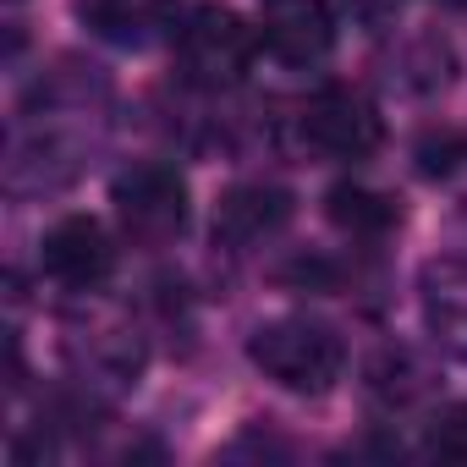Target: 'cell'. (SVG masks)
<instances>
[{
    "label": "cell",
    "mask_w": 467,
    "mask_h": 467,
    "mask_svg": "<svg viewBox=\"0 0 467 467\" xmlns=\"http://www.w3.org/2000/svg\"><path fill=\"white\" fill-rule=\"evenodd\" d=\"M248 358H254V368H265V379H275L281 390H297V396H325L347 368L341 336L308 314L259 325L248 341Z\"/></svg>",
    "instance_id": "obj_1"
},
{
    "label": "cell",
    "mask_w": 467,
    "mask_h": 467,
    "mask_svg": "<svg viewBox=\"0 0 467 467\" xmlns=\"http://www.w3.org/2000/svg\"><path fill=\"white\" fill-rule=\"evenodd\" d=\"M297 132L314 154L325 160H368L379 143H385V121H379V105L352 88V83H325L303 99L297 110Z\"/></svg>",
    "instance_id": "obj_4"
},
{
    "label": "cell",
    "mask_w": 467,
    "mask_h": 467,
    "mask_svg": "<svg viewBox=\"0 0 467 467\" xmlns=\"http://www.w3.org/2000/svg\"><path fill=\"white\" fill-rule=\"evenodd\" d=\"M259 39L286 67H319L336 50V17L325 0H265Z\"/></svg>",
    "instance_id": "obj_6"
},
{
    "label": "cell",
    "mask_w": 467,
    "mask_h": 467,
    "mask_svg": "<svg viewBox=\"0 0 467 467\" xmlns=\"http://www.w3.org/2000/svg\"><path fill=\"white\" fill-rule=\"evenodd\" d=\"M110 203L138 248H165L187 231V182L176 165H160V160L127 165L110 187Z\"/></svg>",
    "instance_id": "obj_3"
},
{
    "label": "cell",
    "mask_w": 467,
    "mask_h": 467,
    "mask_svg": "<svg viewBox=\"0 0 467 467\" xmlns=\"http://www.w3.org/2000/svg\"><path fill=\"white\" fill-rule=\"evenodd\" d=\"M429 456L440 462H467V407H445L429 423Z\"/></svg>",
    "instance_id": "obj_11"
},
{
    "label": "cell",
    "mask_w": 467,
    "mask_h": 467,
    "mask_svg": "<svg viewBox=\"0 0 467 467\" xmlns=\"http://www.w3.org/2000/svg\"><path fill=\"white\" fill-rule=\"evenodd\" d=\"M176 67L192 88H237L254 67V28L225 6H198L176 28Z\"/></svg>",
    "instance_id": "obj_2"
},
{
    "label": "cell",
    "mask_w": 467,
    "mask_h": 467,
    "mask_svg": "<svg viewBox=\"0 0 467 467\" xmlns=\"http://www.w3.org/2000/svg\"><path fill=\"white\" fill-rule=\"evenodd\" d=\"M39 270L67 286V292H99L116 270V248H110V231L94 214H67L45 231L39 243Z\"/></svg>",
    "instance_id": "obj_5"
},
{
    "label": "cell",
    "mask_w": 467,
    "mask_h": 467,
    "mask_svg": "<svg viewBox=\"0 0 467 467\" xmlns=\"http://www.w3.org/2000/svg\"><path fill=\"white\" fill-rule=\"evenodd\" d=\"M418 303L429 336L445 352L467 358V259H429L418 275Z\"/></svg>",
    "instance_id": "obj_8"
},
{
    "label": "cell",
    "mask_w": 467,
    "mask_h": 467,
    "mask_svg": "<svg viewBox=\"0 0 467 467\" xmlns=\"http://www.w3.org/2000/svg\"><path fill=\"white\" fill-rule=\"evenodd\" d=\"M325 214H330L336 231H347L352 243H379V237H390V231L401 225V203L390 192H374V187H358V182L336 187L325 198Z\"/></svg>",
    "instance_id": "obj_10"
},
{
    "label": "cell",
    "mask_w": 467,
    "mask_h": 467,
    "mask_svg": "<svg viewBox=\"0 0 467 467\" xmlns=\"http://www.w3.org/2000/svg\"><path fill=\"white\" fill-rule=\"evenodd\" d=\"M286 220H292V192L286 187L243 182V187H231L220 198V209H214V243L248 254V248L270 243L275 231H286Z\"/></svg>",
    "instance_id": "obj_7"
},
{
    "label": "cell",
    "mask_w": 467,
    "mask_h": 467,
    "mask_svg": "<svg viewBox=\"0 0 467 467\" xmlns=\"http://www.w3.org/2000/svg\"><path fill=\"white\" fill-rule=\"evenodd\" d=\"M72 12L94 39L121 50H143L171 28V0H72Z\"/></svg>",
    "instance_id": "obj_9"
},
{
    "label": "cell",
    "mask_w": 467,
    "mask_h": 467,
    "mask_svg": "<svg viewBox=\"0 0 467 467\" xmlns=\"http://www.w3.org/2000/svg\"><path fill=\"white\" fill-rule=\"evenodd\" d=\"M341 6H347L358 23H368V28H385V23L401 12V0H341Z\"/></svg>",
    "instance_id": "obj_12"
}]
</instances>
